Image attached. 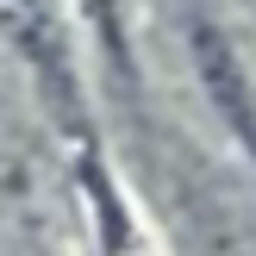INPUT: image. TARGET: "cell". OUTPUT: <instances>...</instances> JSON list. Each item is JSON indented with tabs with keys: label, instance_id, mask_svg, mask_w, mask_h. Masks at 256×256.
Here are the masks:
<instances>
[{
	"label": "cell",
	"instance_id": "obj_4",
	"mask_svg": "<svg viewBox=\"0 0 256 256\" xmlns=\"http://www.w3.org/2000/svg\"><path fill=\"white\" fill-rule=\"evenodd\" d=\"M0 6H6L12 32H19V25H38V19H50V12H44V0H0Z\"/></svg>",
	"mask_w": 256,
	"mask_h": 256
},
{
	"label": "cell",
	"instance_id": "obj_2",
	"mask_svg": "<svg viewBox=\"0 0 256 256\" xmlns=\"http://www.w3.org/2000/svg\"><path fill=\"white\" fill-rule=\"evenodd\" d=\"M75 12H82L88 38L100 44L106 69H112V75H125V69H132V38H125V6H119V0H75Z\"/></svg>",
	"mask_w": 256,
	"mask_h": 256
},
{
	"label": "cell",
	"instance_id": "obj_3",
	"mask_svg": "<svg viewBox=\"0 0 256 256\" xmlns=\"http://www.w3.org/2000/svg\"><path fill=\"white\" fill-rule=\"evenodd\" d=\"M19 175H25V138H19L12 94H6V82H0V194H6V188H19Z\"/></svg>",
	"mask_w": 256,
	"mask_h": 256
},
{
	"label": "cell",
	"instance_id": "obj_1",
	"mask_svg": "<svg viewBox=\"0 0 256 256\" xmlns=\"http://www.w3.org/2000/svg\"><path fill=\"white\" fill-rule=\"evenodd\" d=\"M175 25H182L188 69H194V88L206 94L212 119H219L225 138L256 162V75L244 62V44L232 38V25H225L206 0H182V6H175Z\"/></svg>",
	"mask_w": 256,
	"mask_h": 256
}]
</instances>
